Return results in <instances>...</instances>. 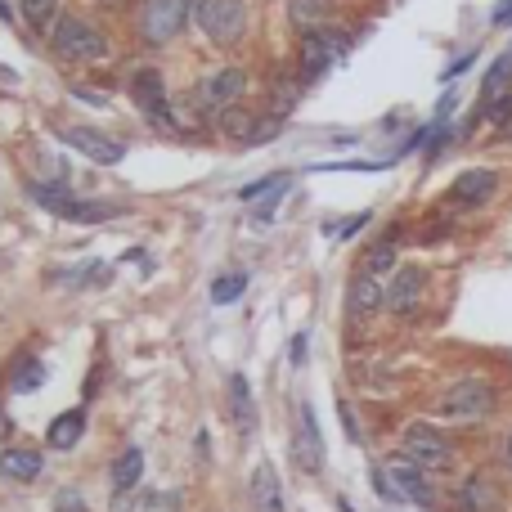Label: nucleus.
<instances>
[{
  "label": "nucleus",
  "instance_id": "0eeeda50",
  "mask_svg": "<svg viewBox=\"0 0 512 512\" xmlns=\"http://www.w3.org/2000/svg\"><path fill=\"white\" fill-rule=\"evenodd\" d=\"M194 18V0H144L140 5V36L149 45H171L185 23Z\"/></svg>",
  "mask_w": 512,
  "mask_h": 512
},
{
  "label": "nucleus",
  "instance_id": "412c9836",
  "mask_svg": "<svg viewBox=\"0 0 512 512\" xmlns=\"http://www.w3.org/2000/svg\"><path fill=\"white\" fill-rule=\"evenodd\" d=\"M512 86V50H504L495 63L486 68V77H481V95H477V108H486V104H495L499 95Z\"/></svg>",
  "mask_w": 512,
  "mask_h": 512
},
{
  "label": "nucleus",
  "instance_id": "6ab92c4d",
  "mask_svg": "<svg viewBox=\"0 0 512 512\" xmlns=\"http://www.w3.org/2000/svg\"><path fill=\"white\" fill-rule=\"evenodd\" d=\"M252 504L256 512H283V486H279V472L270 468V463H261V468L252 472Z\"/></svg>",
  "mask_w": 512,
  "mask_h": 512
},
{
  "label": "nucleus",
  "instance_id": "72a5a7b5",
  "mask_svg": "<svg viewBox=\"0 0 512 512\" xmlns=\"http://www.w3.org/2000/svg\"><path fill=\"white\" fill-rule=\"evenodd\" d=\"M288 355H292V364H301V360H306V333H297V337H292Z\"/></svg>",
  "mask_w": 512,
  "mask_h": 512
},
{
  "label": "nucleus",
  "instance_id": "39448f33",
  "mask_svg": "<svg viewBox=\"0 0 512 512\" xmlns=\"http://www.w3.org/2000/svg\"><path fill=\"white\" fill-rule=\"evenodd\" d=\"M27 194H32L45 212L63 216V221H77V225H95V221H113V216H122L117 203H86V198H72L63 185H41V180H36V185H27Z\"/></svg>",
  "mask_w": 512,
  "mask_h": 512
},
{
  "label": "nucleus",
  "instance_id": "cd10ccee",
  "mask_svg": "<svg viewBox=\"0 0 512 512\" xmlns=\"http://www.w3.org/2000/svg\"><path fill=\"white\" fill-rule=\"evenodd\" d=\"M283 185H288V176H265V180H256V185L239 189V203H256V198L274 194V189H283Z\"/></svg>",
  "mask_w": 512,
  "mask_h": 512
},
{
  "label": "nucleus",
  "instance_id": "c756f323",
  "mask_svg": "<svg viewBox=\"0 0 512 512\" xmlns=\"http://www.w3.org/2000/svg\"><path fill=\"white\" fill-rule=\"evenodd\" d=\"M490 27H512V0H499V5L490 9Z\"/></svg>",
  "mask_w": 512,
  "mask_h": 512
},
{
  "label": "nucleus",
  "instance_id": "f704fd0d",
  "mask_svg": "<svg viewBox=\"0 0 512 512\" xmlns=\"http://www.w3.org/2000/svg\"><path fill=\"white\" fill-rule=\"evenodd\" d=\"M9 432H14V423H9V414H5V409H0V441H5Z\"/></svg>",
  "mask_w": 512,
  "mask_h": 512
},
{
  "label": "nucleus",
  "instance_id": "f257e3e1",
  "mask_svg": "<svg viewBox=\"0 0 512 512\" xmlns=\"http://www.w3.org/2000/svg\"><path fill=\"white\" fill-rule=\"evenodd\" d=\"M495 409H499V391L490 387L486 378H459L436 400V414H441L445 423H486Z\"/></svg>",
  "mask_w": 512,
  "mask_h": 512
},
{
  "label": "nucleus",
  "instance_id": "a211bd4d",
  "mask_svg": "<svg viewBox=\"0 0 512 512\" xmlns=\"http://www.w3.org/2000/svg\"><path fill=\"white\" fill-rule=\"evenodd\" d=\"M230 409H234V427H239V436L252 441L256 436V405H252V387H248L243 373L230 378Z\"/></svg>",
  "mask_w": 512,
  "mask_h": 512
},
{
  "label": "nucleus",
  "instance_id": "7ed1b4c3",
  "mask_svg": "<svg viewBox=\"0 0 512 512\" xmlns=\"http://www.w3.org/2000/svg\"><path fill=\"white\" fill-rule=\"evenodd\" d=\"M400 454H405L409 463H418V468H427L436 477V472H450L454 468V441L441 432V427L432 423H409L405 432H400Z\"/></svg>",
  "mask_w": 512,
  "mask_h": 512
},
{
  "label": "nucleus",
  "instance_id": "9b49d317",
  "mask_svg": "<svg viewBox=\"0 0 512 512\" xmlns=\"http://www.w3.org/2000/svg\"><path fill=\"white\" fill-rule=\"evenodd\" d=\"M454 504H459V512H504L508 508V490L490 468H477V472H468V477L459 481Z\"/></svg>",
  "mask_w": 512,
  "mask_h": 512
},
{
  "label": "nucleus",
  "instance_id": "423d86ee",
  "mask_svg": "<svg viewBox=\"0 0 512 512\" xmlns=\"http://www.w3.org/2000/svg\"><path fill=\"white\" fill-rule=\"evenodd\" d=\"M243 95H248V72L243 68H221V72H212V77L198 81L194 108H198V117H216V122H221L230 108H239Z\"/></svg>",
  "mask_w": 512,
  "mask_h": 512
},
{
  "label": "nucleus",
  "instance_id": "2eb2a0df",
  "mask_svg": "<svg viewBox=\"0 0 512 512\" xmlns=\"http://www.w3.org/2000/svg\"><path fill=\"white\" fill-rule=\"evenodd\" d=\"M387 477H391V486L400 490V499H405V504H414V508H436V486H432V472H427V468H418V463H409L405 454L387 463Z\"/></svg>",
  "mask_w": 512,
  "mask_h": 512
},
{
  "label": "nucleus",
  "instance_id": "4468645a",
  "mask_svg": "<svg viewBox=\"0 0 512 512\" xmlns=\"http://www.w3.org/2000/svg\"><path fill=\"white\" fill-rule=\"evenodd\" d=\"M59 140L68 144V149H77L81 158L99 162V167H117V162L126 158L122 140H113V135L95 131V126H59Z\"/></svg>",
  "mask_w": 512,
  "mask_h": 512
},
{
  "label": "nucleus",
  "instance_id": "9d476101",
  "mask_svg": "<svg viewBox=\"0 0 512 512\" xmlns=\"http://www.w3.org/2000/svg\"><path fill=\"white\" fill-rule=\"evenodd\" d=\"M292 459H297L301 472H324V436H319V423H315V409L306 400H297L292 409Z\"/></svg>",
  "mask_w": 512,
  "mask_h": 512
},
{
  "label": "nucleus",
  "instance_id": "5701e85b",
  "mask_svg": "<svg viewBox=\"0 0 512 512\" xmlns=\"http://www.w3.org/2000/svg\"><path fill=\"white\" fill-rule=\"evenodd\" d=\"M140 477H144V454L135 450V445H126V450L113 459V490L126 495V490L140 486Z\"/></svg>",
  "mask_w": 512,
  "mask_h": 512
},
{
  "label": "nucleus",
  "instance_id": "b1692460",
  "mask_svg": "<svg viewBox=\"0 0 512 512\" xmlns=\"http://www.w3.org/2000/svg\"><path fill=\"white\" fill-rule=\"evenodd\" d=\"M45 382V364L41 360H18L14 364V378H9V387L23 396V391H36Z\"/></svg>",
  "mask_w": 512,
  "mask_h": 512
},
{
  "label": "nucleus",
  "instance_id": "ddd939ff",
  "mask_svg": "<svg viewBox=\"0 0 512 512\" xmlns=\"http://www.w3.org/2000/svg\"><path fill=\"white\" fill-rule=\"evenodd\" d=\"M499 171L495 167H468V171H459L454 176V185H450V207H463V212H477V207H486V203H495V194H499Z\"/></svg>",
  "mask_w": 512,
  "mask_h": 512
},
{
  "label": "nucleus",
  "instance_id": "2f4dec72",
  "mask_svg": "<svg viewBox=\"0 0 512 512\" xmlns=\"http://www.w3.org/2000/svg\"><path fill=\"white\" fill-rule=\"evenodd\" d=\"M342 427H346V436H351V441H360V423H355V409L346 405V400H342Z\"/></svg>",
  "mask_w": 512,
  "mask_h": 512
},
{
  "label": "nucleus",
  "instance_id": "dca6fc26",
  "mask_svg": "<svg viewBox=\"0 0 512 512\" xmlns=\"http://www.w3.org/2000/svg\"><path fill=\"white\" fill-rule=\"evenodd\" d=\"M423 292H427V274L423 265H400L387 283V310L400 319H409L418 306H423Z\"/></svg>",
  "mask_w": 512,
  "mask_h": 512
},
{
  "label": "nucleus",
  "instance_id": "c9c22d12",
  "mask_svg": "<svg viewBox=\"0 0 512 512\" xmlns=\"http://www.w3.org/2000/svg\"><path fill=\"white\" fill-rule=\"evenodd\" d=\"M499 140H508V144H512V122H508V126H499Z\"/></svg>",
  "mask_w": 512,
  "mask_h": 512
},
{
  "label": "nucleus",
  "instance_id": "f8f14e48",
  "mask_svg": "<svg viewBox=\"0 0 512 512\" xmlns=\"http://www.w3.org/2000/svg\"><path fill=\"white\" fill-rule=\"evenodd\" d=\"M131 99L153 126H176L171 117V95H167V81H162L158 68H135L131 77Z\"/></svg>",
  "mask_w": 512,
  "mask_h": 512
},
{
  "label": "nucleus",
  "instance_id": "c85d7f7f",
  "mask_svg": "<svg viewBox=\"0 0 512 512\" xmlns=\"http://www.w3.org/2000/svg\"><path fill=\"white\" fill-rule=\"evenodd\" d=\"M477 54H481V50H468V54H459V59H454L450 68L441 72V81H445V86H454V77H463V72H468L472 63H477Z\"/></svg>",
  "mask_w": 512,
  "mask_h": 512
},
{
  "label": "nucleus",
  "instance_id": "473e14b6",
  "mask_svg": "<svg viewBox=\"0 0 512 512\" xmlns=\"http://www.w3.org/2000/svg\"><path fill=\"white\" fill-rule=\"evenodd\" d=\"M360 225H369V212H360V216H351V221H342V230H337V239H346V234H355Z\"/></svg>",
  "mask_w": 512,
  "mask_h": 512
},
{
  "label": "nucleus",
  "instance_id": "1a4fd4ad",
  "mask_svg": "<svg viewBox=\"0 0 512 512\" xmlns=\"http://www.w3.org/2000/svg\"><path fill=\"white\" fill-rule=\"evenodd\" d=\"M387 310V274L360 261V270L346 283V319H369Z\"/></svg>",
  "mask_w": 512,
  "mask_h": 512
},
{
  "label": "nucleus",
  "instance_id": "393cba45",
  "mask_svg": "<svg viewBox=\"0 0 512 512\" xmlns=\"http://www.w3.org/2000/svg\"><path fill=\"white\" fill-rule=\"evenodd\" d=\"M54 9H59V0H23L27 27H36V32H50V27H54Z\"/></svg>",
  "mask_w": 512,
  "mask_h": 512
},
{
  "label": "nucleus",
  "instance_id": "f03ea898",
  "mask_svg": "<svg viewBox=\"0 0 512 512\" xmlns=\"http://www.w3.org/2000/svg\"><path fill=\"white\" fill-rule=\"evenodd\" d=\"M50 45H54V54H59V59H72V63H99V59H108V36L99 32V27H90L86 18H72V14L54 18Z\"/></svg>",
  "mask_w": 512,
  "mask_h": 512
},
{
  "label": "nucleus",
  "instance_id": "20e7f679",
  "mask_svg": "<svg viewBox=\"0 0 512 512\" xmlns=\"http://www.w3.org/2000/svg\"><path fill=\"white\" fill-rule=\"evenodd\" d=\"M194 23L212 45H234L248 32V5L243 0H194Z\"/></svg>",
  "mask_w": 512,
  "mask_h": 512
},
{
  "label": "nucleus",
  "instance_id": "aec40b11",
  "mask_svg": "<svg viewBox=\"0 0 512 512\" xmlns=\"http://www.w3.org/2000/svg\"><path fill=\"white\" fill-rule=\"evenodd\" d=\"M41 468H45V459H41V450H5L0 454V477L5 481H36L41 477Z\"/></svg>",
  "mask_w": 512,
  "mask_h": 512
},
{
  "label": "nucleus",
  "instance_id": "e433bc0d",
  "mask_svg": "<svg viewBox=\"0 0 512 512\" xmlns=\"http://www.w3.org/2000/svg\"><path fill=\"white\" fill-rule=\"evenodd\" d=\"M104 5H117V0H104Z\"/></svg>",
  "mask_w": 512,
  "mask_h": 512
},
{
  "label": "nucleus",
  "instance_id": "4c0bfd02",
  "mask_svg": "<svg viewBox=\"0 0 512 512\" xmlns=\"http://www.w3.org/2000/svg\"><path fill=\"white\" fill-rule=\"evenodd\" d=\"M508 50H512V45H508Z\"/></svg>",
  "mask_w": 512,
  "mask_h": 512
},
{
  "label": "nucleus",
  "instance_id": "f3484780",
  "mask_svg": "<svg viewBox=\"0 0 512 512\" xmlns=\"http://www.w3.org/2000/svg\"><path fill=\"white\" fill-rule=\"evenodd\" d=\"M337 14V0H288V23L297 27L301 36L324 32Z\"/></svg>",
  "mask_w": 512,
  "mask_h": 512
},
{
  "label": "nucleus",
  "instance_id": "a878e982",
  "mask_svg": "<svg viewBox=\"0 0 512 512\" xmlns=\"http://www.w3.org/2000/svg\"><path fill=\"white\" fill-rule=\"evenodd\" d=\"M243 288H248V274H221V279L212 283V301L216 306H230V301L243 297Z\"/></svg>",
  "mask_w": 512,
  "mask_h": 512
},
{
  "label": "nucleus",
  "instance_id": "6e6552de",
  "mask_svg": "<svg viewBox=\"0 0 512 512\" xmlns=\"http://www.w3.org/2000/svg\"><path fill=\"white\" fill-rule=\"evenodd\" d=\"M346 50H351V36L337 32V27H324V32L301 36V81H306V86L310 81H319L337 59H346Z\"/></svg>",
  "mask_w": 512,
  "mask_h": 512
},
{
  "label": "nucleus",
  "instance_id": "bb28decb",
  "mask_svg": "<svg viewBox=\"0 0 512 512\" xmlns=\"http://www.w3.org/2000/svg\"><path fill=\"white\" fill-rule=\"evenodd\" d=\"M481 113H486V122L495 126V131H499V126H508V122H512V86H508L504 95L495 99V104H486V108H481Z\"/></svg>",
  "mask_w": 512,
  "mask_h": 512
},
{
  "label": "nucleus",
  "instance_id": "4be33fe9",
  "mask_svg": "<svg viewBox=\"0 0 512 512\" xmlns=\"http://www.w3.org/2000/svg\"><path fill=\"white\" fill-rule=\"evenodd\" d=\"M81 436H86V409H68V414H59V418L50 423L45 441H50L54 450H72Z\"/></svg>",
  "mask_w": 512,
  "mask_h": 512
},
{
  "label": "nucleus",
  "instance_id": "7c9ffc66",
  "mask_svg": "<svg viewBox=\"0 0 512 512\" xmlns=\"http://www.w3.org/2000/svg\"><path fill=\"white\" fill-rule=\"evenodd\" d=\"M499 463H504V472H508V481H512V427L504 432V441H499Z\"/></svg>",
  "mask_w": 512,
  "mask_h": 512
}]
</instances>
